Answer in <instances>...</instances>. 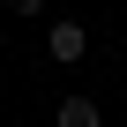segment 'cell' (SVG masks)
<instances>
[{
    "label": "cell",
    "instance_id": "obj_3",
    "mask_svg": "<svg viewBox=\"0 0 127 127\" xmlns=\"http://www.w3.org/2000/svg\"><path fill=\"white\" fill-rule=\"evenodd\" d=\"M8 8H15V15H45V0H8Z\"/></svg>",
    "mask_w": 127,
    "mask_h": 127
},
{
    "label": "cell",
    "instance_id": "obj_1",
    "mask_svg": "<svg viewBox=\"0 0 127 127\" xmlns=\"http://www.w3.org/2000/svg\"><path fill=\"white\" fill-rule=\"evenodd\" d=\"M82 52H90V30H82V23H52V30H45V60H60V67H75Z\"/></svg>",
    "mask_w": 127,
    "mask_h": 127
},
{
    "label": "cell",
    "instance_id": "obj_2",
    "mask_svg": "<svg viewBox=\"0 0 127 127\" xmlns=\"http://www.w3.org/2000/svg\"><path fill=\"white\" fill-rule=\"evenodd\" d=\"M52 127H105V112H97L90 97H60V105H52Z\"/></svg>",
    "mask_w": 127,
    "mask_h": 127
}]
</instances>
